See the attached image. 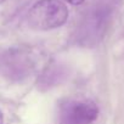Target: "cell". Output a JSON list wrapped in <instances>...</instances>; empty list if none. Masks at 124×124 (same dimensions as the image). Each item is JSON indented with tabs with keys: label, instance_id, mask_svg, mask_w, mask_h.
<instances>
[{
	"label": "cell",
	"instance_id": "obj_7",
	"mask_svg": "<svg viewBox=\"0 0 124 124\" xmlns=\"http://www.w3.org/2000/svg\"><path fill=\"white\" fill-rule=\"evenodd\" d=\"M3 122H4V118H3V113L0 112V124H3Z\"/></svg>",
	"mask_w": 124,
	"mask_h": 124
},
{
	"label": "cell",
	"instance_id": "obj_2",
	"mask_svg": "<svg viewBox=\"0 0 124 124\" xmlns=\"http://www.w3.org/2000/svg\"><path fill=\"white\" fill-rule=\"evenodd\" d=\"M112 20V9L108 4H96L82 17L74 32V41L80 46H96L105 37Z\"/></svg>",
	"mask_w": 124,
	"mask_h": 124
},
{
	"label": "cell",
	"instance_id": "obj_4",
	"mask_svg": "<svg viewBox=\"0 0 124 124\" xmlns=\"http://www.w3.org/2000/svg\"><path fill=\"white\" fill-rule=\"evenodd\" d=\"M97 117V105L86 97L71 96L58 103V124H93Z\"/></svg>",
	"mask_w": 124,
	"mask_h": 124
},
{
	"label": "cell",
	"instance_id": "obj_1",
	"mask_svg": "<svg viewBox=\"0 0 124 124\" xmlns=\"http://www.w3.org/2000/svg\"><path fill=\"white\" fill-rule=\"evenodd\" d=\"M37 66L38 55L29 46H10L0 52V76L10 83L26 82L34 74Z\"/></svg>",
	"mask_w": 124,
	"mask_h": 124
},
{
	"label": "cell",
	"instance_id": "obj_8",
	"mask_svg": "<svg viewBox=\"0 0 124 124\" xmlns=\"http://www.w3.org/2000/svg\"><path fill=\"white\" fill-rule=\"evenodd\" d=\"M5 1V0H0V4H1V3H4Z\"/></svg>",
	"mask_w": 124,
	"mask_h": 124
},
{
	"label": "cell",
	"instance_id": "obj_6",
	"mask_svg": "<svg viewBox=\"0 0 124 124\" xmlns=\"http://www.w3.org/2000/svg\"><path fill=\"white\" fill-rule=\"evenodd\" d=\"M63 1H66L71 5H82L85 0H63Z\"/></svg>",
	"mask_w": 124,
	"mask_h": 124
},
{
	"label": "cell",
	"instance_id": "obj_5",
	"mask_svg": "<svg viewBox=\"0 0 124 124\" xmlns=\"http://www.w3.org/2000/svg\"><path fill=\"white\" fill-rule=\"evenodd\" d=\"M68 77H70V70L67 65L52 61L39 74L37 80L38 89H40L41 91L52 89L57 85H61L62 83H65L68 79Z\"/></svg>",
	"mask_w": 124,
	"mask_h": 124
},
{
	"label": "cell",
	"instance_id": "obj_3",
	"mask_svg": "<svg viewBox=\"0 0 124 124\" xmlns=\"http://www.w3.org/2000/svg\"><path fill=\"white\" fill-rule=\"evenodd\" d=\"M68 15V8L62 0H39L29 9L27 21L32 29L51 31L63 26Z\"/></svg>",
	"mask_w": 124,
	"mask_h": 124
}]
</instances>
